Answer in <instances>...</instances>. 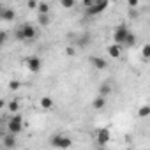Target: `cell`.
I'll return each instance as SVG.
<instances>
[{
    "instance_id": "4fadbf2b",
    "label": "cell",
    "mask_w": 150,
    "mask_h": 150,
    "mask_svg": "<svg viewBox=\"0 0 150 150\" xmlns=\"http://www.w3.org/2000/svg\"><path fill=\"white\" fill-rule=\"evenodd\" d=\"M141 58H143L145 62H150V44H148V42L143 44V48H141Z\"/></svg>"
},
{
    "instance_id": "5b68a950",
    "label": "cell",
    "mask_w": 150,
    "mask_h": 150,
    "mask_svg": "<svg viewBox=\"0 0 150 150\" xmlns=\"http://www.w3.org/2000/svg\"><path fill=\"white\" fill-rule=\"evenodd\" d=\"M25 64H27V69H28L30 72H34V74H37V72L41 71V67H42V60H41L37 55H32V57H28Z\"/></svg>"
},
{
    "instance_id": "3957f363",
    "label": "cell",
    "mask_w": 150,
    "mask_h": 150,
    "mask_svg": "<svg viewBox=\"0 0 150 150\" xmlns=\"http://www.w3.org/2000/svg\"><path fill=\"white\" fill-rule=\"evenodd\" d=\"M71 145H72V139H71L69 136L57 134V136H53V138H51V146H55V148L67 150V148H71Z\"/></svg>"
},
{
    "instance_id": "7c38bea8",
    "label": "cell",
    "mask_w": 150,
    "mask_h": 150,
    "mask_svg": "<svg viewBox=\"0 0 150 150\" xmlns=\"http://www.w3.org/2000/svg\"><path fill=\"white\" fill-rule=\"evenodd\" d=\"M111 92H113V87H111L110 83H103V85L99 87V96H103V97H108Z\"/></svg>"
},
{
    "instance_id": "7402d4cb",
    "label": "cell",
    "mask_w": 150,
    "mask_h": 150,
    "mask_svg": "<svg viewBox=\"0 0 150 150\" xmlns=\"http://www.w3.org/2000/svg\"><path fill=\"white\" fill-rule=\"evenodd\" d=\"M27 7H28V9H37V7H39V2H35V0H30V2L27 4Z\"/></svg>"
},
{
    "instance_id": "603a6c76",
    "label": "cell",
    "mask_w": 150,
    "mask_h": 150,
    "mask_svg": "<svg viewBox=\"0 0 150 150\" xmlns=\"http://www.w3.org/2000/svg\"><path fill=\"white\" fill-rule=\"evenodd\" d=\"M9 87H11V90H18V88H20V83H18V81H11Z\"/></svg>"
},
{
    "instance_id": "cb8c5ba5",
    "label": "cell",
    "mask_w": 150,
    "mask_h": 150,
    "mask_svg": "<svg viewBox=\"0 0 150 150\" xmlns=\"http://www.w3.org/2000/svg\"><path fill=\"white\" fill-rule=\"evenodd\" d=\"M65 53H67V55H71V57H72V55H74V53H76V50H74V48H71V46H69V48H65Z\"/></svg>"
},
{
    "instance_id": "9c48e42d",
    "label": "cell",
    "mask_w": 150,
    "mask_h": 150,
    "mask_svg": "<svg viewBox=\"0 0 150 150\" xmlns=\"http://www.w3.org/2000/svg\"><path fill=\"white\" fill-rule=\"evenodd\" d=\"M108 55L113 57V58H120V55H122V46H118V44H110V46H108Z\"/></svg>"
},
{
    "instance_id": "30bf717a",
    "label": "cell",
    "mask_w": 150,
    "mask_h": 150,
    "mask_svg": "<svg viewBox=\"0 0 150 150\" xmlns=\"http://www.w3.org/2000/svg\"><path fill=\"white\" fill-rule=\"evenodd\" d=\"M4 146H6V148H14V146H16V136L11 134V132H7V134L4 136Z\"/></svg>"
},
{
    "instance_id": "8992f818",
    "label": "cell",
    "mask_w": 150,
    "mask_h": 150,
    "mask_svg": "<svg viewBox=\"0 0 150 150\" xmlns=\"http://www.w3.org/2000/svg\"><path fill=\"white\" fill-rule=\"evenodd\" d=\"M110 4L106 2V0H101V2H96L90 9H87V16H96V14H101Z\"/></svg>"
},
{
    "instance_id": "d4e9b609",
    "label": "cell",
    "mask_w": 150,
    "mask_h": 150,
    "mask_svg": "<svg viewBox=\"0 0 150 150\" xmlns=\"http://www.w3.org/2000/svg\"><path fill=\"white\" fill-rule=\"evenodd\" d=\"M127 6H129V7H138V0H129Z\"/></svg>"
},
{
    "instance_id": "52a82bcc",
    "label": "cell",
    "mask_w": 150,
    "mask_h": 150,
    "mask_svg": "<svg viewBox=\"0 0 150 150\" xmlns=\"http://www.w3.org/2000/svg\"><path fill=\"white\" fill-rule=\"evenodd\" d=\"M110 139H111L110 129H108V127H103V129H99V132H97V145H106Z\"/></svg>"
},
{
    "instance_id": "8fae6325",
    "label": "cell",
    "mask_w": 150,
    "mask_h": 150,
    "mask_svg": "<svg viewBox=\"0 0 150 150\" xmlns=\"http://www.w3.org/2000/svg\"><path fill=\"white\" fill-rule=\"evenodd\" d=\"M92 106H94L96 110H103V108L106 106V97H103V96H97V97H94V101H92Z\"/></svg>"
},
{
    "instance_id": "277c9868",
    "label": "cell",
    "mask_w": 150,
    "mask_h": 150,
    "mask_svg": "<svg viewBox=\"0 0 150 150\" xmlns=\"http://www.w3.org/2000/svg\"><path fill=\"white\" fill-rule=\"evenodd\" d=\"M21 129H23V120H21V117L20 115H13L11 118H9V122H7V132H11V134H18V132H21Z\"/></svg>"
},
{
    "instance_id": "2e32d148",
    "label": "cell",
    "mask_w": 150,
    "mask_h": 150,
    "mask_svg": "<svg viewBox=\"0 0 150 150\" xmlns=\"http://www.w3.org/2000/svg\"><path fill=\"white\" fill-rule=\"evenodd\" d=\"M37 11H39V14H50V4H46V2H39Z\"/></svg>"
},
{
    "instance_id": "5bb4252c",
    "label": "cell",
    "mask_w": 150,
    "mask_h": 150,
    "mask_svg": "<svg viewBox=\"0 0 150 150\" xmlns=\"http://www.w3.org/2000/svg\"><path fill=\"white\" fill-rule=\"evenodd\" d=\"M41 108L42 110H51L53 108V99L51 97H42L41 99Z\"/></svg>"
},
{
    "instance_id": "ac0fdd59",
    "label": "cell",
    "mask_w": 150,
    "mask_h": 150,
    "mask_svg": "<svg viewBox=\"0 0 150 150\" xmlns=\"http://www.w3.org/2000/svg\"><path fill=\"white\" fill-rule=\"evenodd\" d=\"M134 44H136V35H134V34L131 32V34L127 35V39H125L124 46H129V48H131V46H134Z\"/></svg>"
},
{
    "instance_id": "9a60e30c",
    "label": "cell",
    "mask_w": 150,
    "mask_h": 150,
    "mask_svg": "<svg viewBox=\"0 0 150 150\" xmlns=\"http://www.w3.org/2000/svg\"><path fill=\"white\" fill-rule=\"evenodd\" d=\"M138 117H139V118L150 117V106H141V108L138 110Z\"/></svg>"
},
{
    "instance_id": "6da1fadb",
    "label": "cell",
    "mask_w": 150,
    "mask_h": 150,
    "mask_svg": "<svg viewBox=\"0 0 150 150\" xmlns=\"http://www.w3.org/2000/svg\"><path fill=\"white\" fill-rule=\"evenodd\" d=\"M37 37V28L34 27V25H30V23H25V25H21L18 30H16V39L18 41H27V42H30V41H34Z\"/></svg>"
},
{
    "instance_id": "7a4b0ae2",
    "label": "cell",
    "mask_w": 150,
    "mask_h": 150,
    "mask_svg": "<svg viewBox=\"0 0 150 150\" xmlns=\"http://www.w3.org/2000/svg\"><path fill=\"white\" fill-rule=\"evenodd\" d=\"M131 34V30L127 28V25H118L113 32V44H118V46H124L127 35Z\"/></svg>"
},
{
    "instance_id": "e0dca14e",
    "label": "cell",
    "mask_w": 150,
    "mask_h": 150,
    "mask_svg": "<svg viewBox=\"0 0 150 150\" xmlns=\"http://www.w3.org/2000/svg\"><path fill=\"white\" fill-rule=\"evenodd\" d=\"M37 20H39V25H42V27L50 25V14H39Z\"/></svg>"
},
{
    "instance_id": "44dd1931",
    "label": "cell",
    "mask_w": 150,
    "mask_h": 150,
    "mask_svg": "<svg viewBox=\"0 0 150 150\" xmlns=\"http://www.w3.org/2000/svg\"><path fill=\"white\" fill-rule=\"evenodd\" d=\"M62 7H65V9H72L74 6H76V2H74V0H62Z\"/></svg>"
},
{
    "instance_id": "ba28073f",
    "label": "cell",
    "mask_w": 150,
    "mask_h": 150,
    "mask_svg": "<svg viewBox=\"0 0 150 150\" xmlns=\"http://www.w3.org/2000/svg\"><path fill=\"white\" fill-rule=\"evenodd\" d=\"M90 62H92V65H94L97 71H103V69L108 67V62H106V58H103V57H90Z\"/></svg>"
},
{
    "instance_id": "ffe728a7",
    "label": "cell",
    "mask_w": 150,
    "mask_h": 150,
    "mask_svg": "<svg viewBox=\"0 0 150 150\" xmlns=\"http://www.w3.org/2000/svg\"><path fill=\"white\" fill-rule=\"evenodd\" d=\"M2 18H4V20H13V18H14V11H11V9H2Z\"/></svg>"
},
{
    "instance_id": "d6986e66",
    "label": "cell",
    "mask_w": 150,
    "mask_h": 150,
    "mask_svg": "<svg viewBox=\"0 0 150 150\" xmlns=\"http://www.w3.org/2000/svg\"><path fill=\"white\" fill-rule=\"evenodd\" d=\"M7 108H9V111L14 115V113H18V110H20V103L14 99V101H11V103H9V106H7Z\"/></svg>"
}]
</instances>
